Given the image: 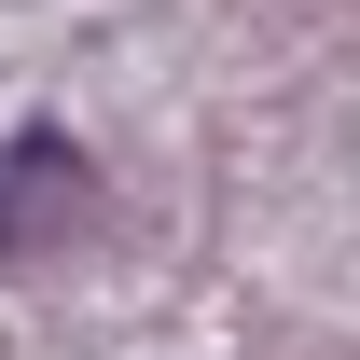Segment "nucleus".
<instances>
[{"instance_id": "nucleus-1", "label": "nucleus", "mask_w": 360, "mask_h": 360, "mask_svg": "<svg viewBox=\"0 0 360 360\" xmlns=\"http://www.w3.org/2000/svg\"><path fill=\"white\" fill-rule=\"evenodd\" d=\"M84 222H111L84 139H70V125H14V139H0V264H42V250H70Z\"/></svg>"}]
</instances>
